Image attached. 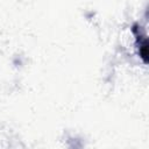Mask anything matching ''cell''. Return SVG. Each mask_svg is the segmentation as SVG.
<instances>
[{
  "instance_id": "6da1fadb",
  "label": "cell",
  "mask_w": 149,
  "mask_h": 149,
  "mask_svg": "<svg viewBox=\"0 0 149 149\" xmlns=\"http://www.w3.org/2000/svg\"><path fill=\"white\" fill-rule=\"evenodd\" d=\"M132 31L135 36V42H136L139 55L142 58V61L147 64L148 63V38H147L146 34L143 33L141 26H139L137 23L133 24Z\"/></svg>"
}]
</instances>
